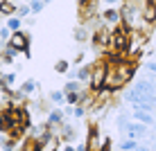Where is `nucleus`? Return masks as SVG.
<instances>
[{
	"label": "nucleus",
	"instance_id": "cd10ccee",
	"mask_svg": "<svg viewBox=\"0 0 156 151\" xmlns=\"http://www.w3.org/2000/svg\"><path fill=\"white\" fill-rule=\"evenodd\" d=\"M152 136H154V138H156V126H154V129H152Z\"/></svg>",
	"mask_w": 156,
	"mask_h": 151
},
{
	"label": "nucleus",
	"instance_id": "aec40b11",
	"mask_svg": "<svg viewBox=\"0 0 156 151\" xmlns=\"http://www.w3.org/2000/svg\"><path fill=\"white\" fill-rule=\"evenodd\" d=\"M12 34L14 32L7 27V25H2V27H0V39H2V45H7L9 41H12Z\"/></svg>",
	"mask_w": 156,
	"mask_h": 151
},
{
	"label": "nucleus",
	"instance_id": "20e7f679",
	"mask_svg": "<svg viewBox=\"0 0 156 151\" xmlns=\"http://www.w3.org/2000/svg\"><path fill=\"white\" fill-rule=\"evenodd\" d=\"M149 133V126L147 124H143V122H129V126H127V131H125V136L129 140H138V138H145Z\"/></svg>",
	"mask_w": 156,
	"mask_h": 151
},
{
	"label": "nucleus",
	"instance_id": "1a4fd4ad",
	"mask_svg": "<svg viewBox=\"0 0 156 151\" xmlns=\"http://www.w3.org/2000/svg\"><path fill=\"white\" fill-rule=\"evenodd\" d=\"M133 120L147 124L149 129H154V126H156V117H154V113H147V111H133Z\"/></svg>",
	"mask_w": 156,
	"mask_h": 151
},
{
	"label": "nucleus",
	"instance_id": "a211bd4d",
	"mask_svg": "<svg viewBox=\"0 0 156 151\" xmlns=\"http://www.w3.org/2000/svg\"><path fill=\"white\" fill-rule=\"evenodd\" d=\"M0 79H2V86H7V88H12V86L16 84V79H18V74H16V72H5L2 77H0Z\"/></svg>",
	"mask_w": 156,
	"mask_h": 151
},
{
	"label": "nucleus",
	"instance_id": "7ed1b4c3",
	"mask_svg": "<svg viewBox=\"0 0 156 151\" xmlns=\"http://www.w3.org/2000/svg\"><path fill=\"white\" fill-rule=\"evenodd\" d=\"M9 47H14L18 54H25V57H32V52H30V39H27V34H23V32H14L12 34V41L7 43ZM5 47V45H2Z\"/></svg>",
	"mask_w": 156,
	"mask_h": 151
},
{
	"label": "nucleus",
	"instance_id": "6ab92c4d",
	"mask_svg": "<svg viewBox=\"0 0 156 151\" xmlns=\"http://www.w3.org/2000/svg\"><path fill=\"white\" fill-rule=\"evenodd\" d=\"M88 39H90V34L86 32V27H84V25H82V27H77V29H75V41H79V43H86Z\"/></svg>",
	"mask_w": 156,
	"mask_h": 151
},
{
	"label": "nucleus",
	"instance_id": "39448f33",
	"mask_svg": "<svg viewBox=\"0 0 156 151\" xmlns=\"http://www.w3.org/2000/svg\"><path fill=\"white\" fill-rule=\"evenodd\" d=\"M100 20H102V23H109V25H120V23H122L120 7H104V12H102Z\"/></svg>",
	"mask_w": 156,
	"mask_h": 151
},
{
	"label": "nucleus",
	"instance_id": "423d86ee",
	"mask_svg": "<svg viewBox=\"0 0 156 151\" xmlns=\"http://www.w3.org/2000/svg\"><path fill=\"white\" fill-rule=\"evenodd\" d=\"M120 14H122V23L129 25V27H133L136 25V14H138V7L131 2H125L120 7Z\"/></svg>",
	"mask_w": 156,
	"mask_h": 151
},
{
	"label": "nucleus",
	"instance_id": "f8f14e48",
	"mask_svg": "<svg viewBox=\"0 0 156 151\" xmlns=\"http://www.w3.org/2000/svg\"><path fill=\"white\" fill-rule=\"evenodd\" d=\"M0 12H2L7 18H12V16H16V12H18V7L12 2V0H2L0 2Z\"/></svg>",
	"mask_w": 156,
	"mask_h": 151
},
{
	"label": "nucleus",
	"instance_id": "f3484780",
	"mask_svg": "<svg viewBox=\"0 0 156 151\" xmlns=\"http://www.w3.org/2000/svg\"><path fill=\"white\" fill-rule=\"evenodd\" d=\"M50 101L52 104H66V93H63V90H52L50 93Z\"/></svg>",
	"mask_w": 156,
	"mask_h": 151
},
{
	"label": "nucleus",
	"instance_id": "6e6552de",
	"mask_svg": "<svg viewBox=\"0 0 156 151\" xmlns=\"http://www.w3.org/2000/svg\"><path fill=\"white\" fill-rule=\"evenodd\" d=\"M50 126H61L63 122H66V111L61 108H52L50 113H48V120H45Z\"/></svg>",
	"mask_w": 156,
	"mask_h": 151
},
{
	"label": "nucleus",
	"instance_id": "dca6fc26",
	"mask_svg": "<svg viewBox=\"0 0 156 151\" xmlns=\"http://www.w3.org/2000/svg\"><path fill=\"white\" fill-rule=\"evenodd\" d=\"M7 25L9 29L12 32H20V25H23V18H20V16H12V18H7Z\"/></svg>",
	"mask_w": 156,
	"mask_h": 151
},
{
	"label": "nucleus",
	"instance_id": "4468645a",
	"mask_svg": "<svg viewBox=\"0 0 156 151\" xmlns=\"http://www.w3.org/2000/svg\"><path fill=\"white\" fill-rule=\"evenodd\" d=\"M138 147H140V142L138 140H129V138H125L120 142V151H136Z\"/></svg>",
	"mask_w": 156,
	"mask_h": 151
},
{
	"label": "nucleus",
	"instance_id": "c756f323",
	"mask_svg": "<svg viewBox=\"0 0 156 151\" xmlns=\"http://www.w3.org/2000/svg\"><path fill=\"white\" fill-rule=\"evenodd\" d=\"M43 2H45V5H48V2H50V0H43Z\"/></svg>",
	"mask_w": 156,
	"mask_h": 151
},
{
	"label": "nucleus",
	"instance_id": "ddd939ff",
	"mask_svg": "<svg viewBox=\"0 0 156 151\" xmlns=\"http://www.w3.org/2000/svg\"><path fill=\"white\" fill-rule=\"evenodd\" d=\"M59 140H61L59 136H52L48 142L41 144V151H57V149H59Z\"/></svg>",
	"mask_w": 156,
	"mask_h": 151
},
{
	"label": "nucleus",
	"instance_id": "7c9ffc66",
	"mask_svg": "<svg viewBox=\"0 0 156 151\" xmlns=\"http://www.w3.org/2000/svg\"><path fill=\"white\" fill-rule=\"evenodd\" d=\"M154 117H156V111H154Z\"/></svg>",
	"mask_w": 156,
	"mask_h": 151
},
{
	"label": "nucleus",
	"instance_id": "f03ea898",
	"mask_svg": "<svg viewBox=\"0 0 156 151\" xmlns=\"http://www.w3.org/2000/svg\"><path fill=\"white\" fill-rule=\"evenodd\" d=\"M106 74H109V61H100L93 66V74H90V90L98 93V90L104 88L106 84Z\"/></svg>",
	"mask_w": 156,
	"mask_h": 151
},
{
	"label": "nucleus",
	"instance_id": "4be33fe9",
	"mask_svg": "<svg viewBox=\"0 0 156 151\" xmlns=\"http://www.w3.org/2000/svg\"><path fill=\"white\" fill-rule=\"evenodd\" d=\"M32 14V7L30 5H18V12H16V16H20V18H25V16Z\"/></svg>",
	"mask_w": 156,
	"mask_h": 151
},
{
	"label": "nucleus",
	"instance_id": "9b49d317",
	"mask_svg": "<svg viewBox=\"0 0 156 151\" xmlns=\"http://www.w3.org/2000/svg\"><path fill=\"white\" fill-rule=\"evenodd\" d=\"M90 74H93V66H90V63L88 66H82L77 70V79L82 84H90Z\"/></svg>",
	"mask_w": 156,
	"mask_h": 151
},
{
	"label": "nucleus",
	"instance_id": "2f4dec72",
	"mask_svg": "<svg viewBox=\"0 0 156 151\" xmlns=\"http://www.w3.org/2000/svg\"><path fill=\"white\" fill-rule=\"evenodd\" d=\"M57 151H63V149H57Z\"/></svg>",
	"mask_w": 156,
	"mask_h": 151
},
{
	"label": "nucleus",
	"instance_id": "f257e3e1",
	"mask_svg": "<svg viewBox=\"0 0 156 151\" xmlns=\"http://www.w3.org/2000/svg\"><path fill=\"white\" fill-rule=\"evenodd\" d=\"M133 74H136V63H113V66H109V74H106V84L104 88H109L111 93H115V90L125 88V86L133 79Z\"/></svg>",
	"mask_w": 156,
	"mask_h": 151
},
{
	"label": "nucleus",
	"instance_id": "5701e85b",
	"mask_svg": "<svg viewBox=\"0 0 156 151\" xmlns=\"http://www.w3.org/2000/svg\"><path fill=\"white\" fill-rule=\"evenodd\" d=\"M55 70H57L59 74H66L68 72V61H63V59H61V61H57L55 63Z\"/></svg>",
	"mask_w": 156,
	"mask_h": 151
},
{
	"label": "nucleus",
	"instance_id": "473e14b6",
	"mask_svg": "<svg viewBox=\"0 0 156 151\" xmlns=\"http://www.w3.org/2000/svg\"><path fill=\"white\" fill-rule=\"evenodd\" d=\"M20 2H25V0H20Z\"/></svg>",
	"mask_w": 156,
	"mask_h": 151
},
{
	"label": "nucleus",
	"instance_id": "c85d7f7f",
	"mask_svg": "<svg viewBox=\"0 0 156 151\" xmlns=\"http://www.w3.org/2000/svg\"><path fill=\"white\" fill-rule=\"evenodd\" d=\"M154 61H156V50H154Z\"/></svg>",
	"mask_w": 156,
	"mask_h": 151
},
{
	"label": "nucleus",
	"instance_id": "bb28decb",
	"mask_svg": "<svg viewBox=\"0 0 156 151\" xmlns=\"http://www.w3.org/2000/svg\"><path fill=\"white\" fill-rule=\"evenodd\" d=\"M152 149H154V151H156V138H154V142H152Z\"/></svg>",
	"mask_w": 156,
	"mask_h": 151
},
{
	"label": "nucleus",
	"instance_id": "412c9836",
	"mask_svg": "<svg viewBox=\"0 0 156 151\" xmlns=\"http://www.w3.org/2000/svg\"><path fill=\"white\" fill-rule=\"evenodd\" d=\"M30 7H32V14H41L43 7H45V2H43V0H32Z\"/></svg>",
	"mask_w": 156,
	"mask_h": 151
},
{
	"label": "nucleus",
	"instance_id": "0eeeda50",
	"mask_svg": "<svg viewBox=\"0 0 156 151\" xmlns=\"http://www.w3.org/2000/svg\"><path fill=\"white\" fill-rule=\"evenodd\" d=\"M140 18H143V23H149V25L156 23V0H145Z\"/></svg>",
	"mask_w": 156,
	"mask_h": 151
},
{
	"label": "nucleus",
	"instance_id": "b1692460",
	"mask_svg": "<svg viewBox=\"0 0 156 151\" xmlns=\"http://www.w3.org/2000/svg\"><path fill=\"white\" fill-rule=\"evenodd\" d=\"M145 70L152 72V74H156V61H147V63H145Z\"/></svg>",
	"mask_w": 156,
	"mask_h": 151
},
{
	"label": "nucleus",
	"instance_id": "2eb2a0df",
	"mask_svg": "<svg viewBox=\"0 0 156 151\" xmlns=\"http://www.w3.org/2000/svg\"><path fill=\"white\" fill-rule=\"evenodd\" d=\"M84 101V95L82 93H68L66 95V104L68 106H79Z\"/></svg>",
	"mask_w": 156,
	"mask_h": 151
},
{
	"label": "nucleus",
	"instance_id": "9d476101",
	"mask_svg": "<svg viewBox=\"0 0 156 151\" xmlns=\"http://www.w3.org/2000/svg\"><path fill=\"white\" fill-rule=\"evenodd\" d=\"M34 90H39V81L36 79H27V81H23L20 84V88H18V93L20 95H25V97H30Z\"/></svg>",
	"mask_w": 156,
	"mask_h": 151
},
{
	"label": "nucleus",
	"instance_id": "393cba45",
	"mask_svg": "<svg viewBox=\"0 0 156 151\" xmlns=\"http://www.w3.org/2000/svg\"><path fill=\"white\" fill-rule=\"evenodd\" d=\"M100 2H102V5H109V7H115L120 0H100Z\"/></svg>",
	"mask_w": 156,
	"mask_h": 151
},
{
	"label": "nucleus",
	"instance_id": "a878e982",
	"mask_svg": "<svg viewBox=\"0 0 156 151\" xmlns=\"http://www.w3.org/2000/svg\"><path fill=\"white\" fill-rule=\"evenodd\" d=\"M61 149H63V151H77V147H73V144H63Z\"/></svg>",
	"mask_w": 156,
	"mask_h": 151
}]
</instances>
